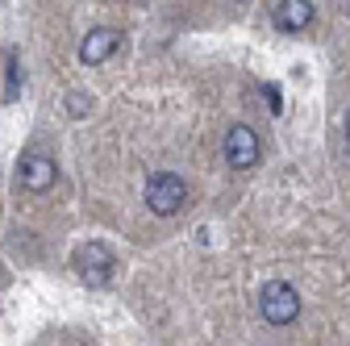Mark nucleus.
Instances as JSON below:
<instances>
[{
  "label": "nucleus",
  "mask_w": 350,
  "mask_h": 346,
  "mask_svg": "<svg viewBox=\"0 0 350 346\" xmlns=\"http://www.w3.org/2000/svg\"><path fill=\"white\" fill-rule=\"evenodd\" d=\"M258 313H262V321H271V325H292L300 317V292L288 280L262 284V292H258Z\"/></svg>",
  "instance_id": "obj_1"
},
{
  "label": "nucleus",
  "mask_w": 350,
  "mask_h": 346,
  "mask_svg": "<svg viewBox=\"0 0 350 346\" xmlns=\"http://www.w3.org/2000/svg\"><path fill=\"white\" fill-rule=\"evenodd\" d=\"M71 263H75V276H79L83 284L100 288V284H109V280H113L117 254H113V246H105V242H83V246H75Z\"/></svg>",
  "instance_id": "obj_2"
},
{
  "label": "nucleus",
  "mask_w": 350,
  "mask_h": 346,
  "mask_svg": "<svg viewBox=\"0 0 350 346\" xmlns=\"http://www.w3.org/2000/svg\"><path fill=\"white\" fill-rule=\"evenodd\" d=\"M184 200H188V184L180 176H171V171L150 176V184H146V209L154 213V217H175V213L184 209Z\"/></svg>",
  "instance_id": "obj_3"
},
{
  "label": "nucleus",
  "mask_w": 350,
  "mask_h": 346,
  "mask_svg": "<svg viewBox=\"0 0 350 346\" xmlns=\"http://www.w3.org/2000/svg\"><path fill=\"white\" fill-rule=\"evenodd\" d=\"M226 163L234 171H246L258 163V134L250 125H234L230 134H226Z\"/></svg>",
  "instance_id": "obj_4"
},
{
  "label": "nucleus",
  "mask_w": 350,
  "mask_h": 346,
  "mask_svg": "<svg viewBox=\"0 0 350 346\" xmlns=\"http://www.w3.org/2000/svg\"><path fill=\"white\" fill-rule=\"evenodd\" d=\"M121 46V29H113V25H100V29H88V38L79 42V63H88V67H96V63H105L113 51Z\"/></svg>",
  "instance_id": "obj_5"
},
{
  "label": "nucleus",
  "mask_w": 350,
  "mask_h": 346,
  "mask_svg": "<svg viewBox=\"0 0 350 346\" xmlns=\"http://www.w3.org/2000/svg\"><path fill=\"white\" fill-rule=\"evenodd\" d=\"M55 176H59V163L51 159V155H25V163H21V184L29 188V192H46L51 184H55Z\"/></svg>",
  "instance_id": "obj_6"
},
{
  "label": "nucleus",
  "mask_w": 350,
  "mask_h": 346,
  "mask_svg": "<svg viewBox=\"0 0 350 346\" xmlns=\"http://www.w3.org/2000/svg\"><path fill=\"white\" fill-rule=\"evenodd\" d=\"M271 17H275V25H280V29H288V34H300V29H309V25H313L317 9L309 5V0H280Z\"/></svg>",
  "instance_id": "obj_7"
},
{
  "label": "nucleus",
  "mask_w": 350,
  "mask_h": 346,
  "mask_svg": "<svg viewBox=\"0 0 350 346\" xmlns=\"http://www.w3.org/2000/svg\"><path fill=\"white\" fill-rule=\"evenodd\" d=\"M346 150H350V113H346Z\"/></svg>",
  "instance_id": "obj_8"
}]
</instances>
